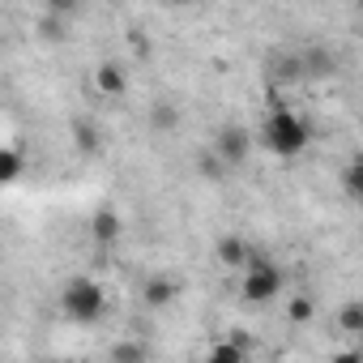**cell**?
<instances>
[{"label":"cell","mask_w":363,"mask_h":363,"mask_svg":"<svg viewBox=\"0 0 363 363\" xmlns=\"http://www.w3.org/2000/svg\"><path fill=\"white\" fill-rule=\"evenodd\" d=\"M359 13H363V5H359Z\"/></svg>","instance_id":"obj_21"},{"label":"cell","mask_w":363,"mask_h":363,"mask_svg":"<svg viewBox=\"0 0 363 363\" xmlns=\"http://www.w3.org/2000/svg\"><path fill=\"white\" fill-rule=\"evenodd\" d=\"M312 312H316V303H312L308 295H295V299L286 303V316H291L295 325H303V320H312Z\"/></svg>","instance_id":"obj_16"},{"label":"cell","mask_w":363,"mask_h":363,"mask_svg":"<svg viewBox=\"0 0 363 363\" xmlns=\"http://www.w3.org/2000/svg\"><path fill=\"white\" fill-rule=\"evenodd\" d=\"M337 329H342V333H363V303L337 308Z\"/></svg>","instance_id":"obj_13"},{"label":"cell","mask_w":363,"mask_h":363,"mask_svg":"<svg viewBox=\"0 0 363 363\" xmlns=\"http://www.w3.org/2000/svg\"><path fill=\"white\" fill-rule=\"evenodd\" d=\"M73 141H77L82 154H99V128H94L90 120H77V124H73Z\"/></svg>","instance_id":"obj_12"},{"label":"cell","mask_w":363,"mask_h":363,"mask_svg":"<svg viewBox=\"0 0 363 363\" xmlns=\"http://www.w3.org/2000/svg\"><path fill=\"white\" fill-rule=\"evenodd\" d=\"M175 295H179V286L171 282V274H154L145 282V308H171Z\"/></svg>","instance_id":"obj_9"},{"label":"cell","mask_w":363,"mask_h":363,"mask_svg":"<svg viewBox=\"0 0 363 363\" xmlns=\"http://www.w3.org/2000/svg\"><path fill=\"white\" fill-rule=\"evenodd\" d=\"M145 359H150L145 342H116L111 346V363H145Z\"/></svg>","instance_id":"obj_11"},{"label":"cell","mask_w":363,"mask_h":363,"mask_svg":"<svg viewBox=\"0 0 363 363\" xmlns=\"http://www.w3.org/2000/svg\"><path fill=\"white\" fill-rule=\"evenodd\" d=\"M201 175H210V179H223V175H227V162H223L218 154H201Z\"/></svg>","instance_id":"obj_17"},{"label":"cell","mask_w":363,"mask_h":363,"mask_svg":"<svg viewBox=\"0 0 363 363\" xmlns=\"http://www.w3.org/2000/svg\"><path fill=\"white\" fill-rule=\"evenodd\" d=\"M240 295H244L248 303H269V299H278V295H282V269L269 265V261H252V265L244 269V278H240Z\"/></svg>","instance_id":"obj_3"},{"label":"cell","mask_w":363,"mask_h":363,"mask_svg":"<svg viewBox=\"0 0 363 363\" xmlns=\"http://www.w3.org/2000/svg\"><path fill=\"white\" fill-rule=\"evenodd\" d=\"M94 86H99L107 99H120V94L128 90V73H124V65H116V60H103V65L94 69Z\"/></svg>","instance_id":"obj_6"},{"label":"cell","mask_w":363,"mask_h":363,"mask_svg":"<svg viewBox=\"0 0 363 363\" xmlns=\"http://www.w3.org/2000/svg\"><path fill=\"white\" fill-rule=\"evenodd\" d=\"M18 175H22V154H18L13 145H5V154H0V179H5V184H13Z\"/></svg>","instance_id":"obj_14"},{"label":"cell","mask_w":363,"mask_h":363,"mask_svg":"<svg viewBox=\"0 0 363 363\" xmlns=\"http://www.w3.org/2000/svg\"><path fill=\"white\" fill-rule=\"evenodd\" d=\"M128 48H133V52H141V56H145V52H150V43H145V39H141V35H137V30H133V35H128Z\"/></svg>","instance_id":"obj_19"},{"label":"cell","mask_w":363,"mask_h":363,"mask_svg":"<svg viewBox=\"0 0 363 363\" xmlns=\"http://www.w3.org/2000/svg\"><path fill=\"white\" fill-rule=\"evenodd\" d=\"M150 124H154L158 133H167V128H175V124H179V111H175L171 103H154V111H150Z\"/></svg>","instance_id":"obj_15"},{"label":"cell","mask_w":363,"mask_h":363,"mask_svg":"<svg viewBox=\"0 0 363 363\" xmlns=\"http://www.w3.org/2000/svg\"><path fill=\"white\" fill-rule=\"evenodd\" d=\"M248 150H252V137H248L240 124H227V128L218 133V158H223L227 167H240V162L248 158Z\"/></svg>","instance_id":"obj_4"},{"label":"cell","mask_w":363,"mask_h":363,"mask_svg":"<svg viewBox=\"0 0 363 363\" xmlns=\"http://www.w3.org/2000/svg\"><path fill=\"white\" fill-rule=\"evenodd\" d=\"M60 308H65L69 320L94 325V320L107 312V291H103L94 278H69V286L60 291Z\"/></svg>","instance_id":"obj_2"},{"label":"cell","mask_w":363,"mask_h":363,"mask_svg":"<svg viewBox=\"0 0 363 363\" xmlns=\"http://www.w3.org/2000/svg\"><path fill=\"white\" fill-rule=\"evenodd\" d=\"M218 261H223L227 269H240V274H244L257 257H252V248H248L240 235H223V240H218Z\"/></svg>","instance_id":"obj_7"},{"label":"cell","mask_w":363,"mask_h":363,"mask_svg":"<svg viewBox=\"0 0 363 363\" xmlns=\"http://www.w3.org/2000/svg\"><path fill=\"white\" fill-rule=\"evenodd\" d=\"M56 363H77V359H56Z\"/></svg>","instance_id":"obj_20"},{"label":"cell","mask_w":363,"mask_h":363,"mask_svg":"<svg viewBox=\"0 0 363 363\" xmlns=\"http://www.w3.org/2000/svg\"><path fill=\"white\" fill-rule=\"evenodd\" d=\"M342 189H346L350 201H363V158L346 162V171H342Z\"/></svg>","instance_id":"obj_10"},{"label":"cell","mask_w":363,"mask_h":363,"mask_svg":"<svg viewBox=\"0 0 363 363\" xmlns=\"http://www.w3.org/2000/svg\"><path fill=\"white\" fill-rule=\"evenodd\" d=\"M244 354H248V333H231V337L210 346L206 363H244Z\"/></svg>","instance_id":"obj_8"},{"label":"cell","mask_w":363,"mask_h":363,"mask_svg":"<svg viewBox=\"0 0 363 363\" xmlns=\"http://www.w3.org/2000/svg\"><path fill=\"white\" fill-rule=\"evenodd\" d=\"M333 363H363V354H359V350H337Z\"/></svg>","instance_id":"obj_18"},{"label":"cell","mask_w":363,"mask_h":363,"mask_svg":"<svg viewBox=\"0 0 363 363\" xmlns=\"http://www.w3.org/2000/svg\"><path fill=\"white\" fill-rule=\"evenodd\" d=\"M120 231H124V223H120V214H116L111 206L94 210V218H90V235H94L99 248H111V244L120 240Z\"/></svg>","instance_id":"obj_5"},{"label":"cell","mask_w":363,"mask_h":363,"mask_svg":"<svg viewBox=\"0 0 363 363\" xmlns=\"http://www.w3.org/2000/svg\"><path fill=\"white\" fill-rule=\"evenodd\" d=\"M261 141L278 154V158H295V154H303L308 150V141H312V128L291 111V107H274L269 116H265V128H261Z\"/></svg>","instance_id":"obj_1"}]
</instances>
